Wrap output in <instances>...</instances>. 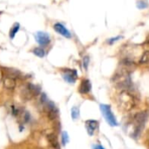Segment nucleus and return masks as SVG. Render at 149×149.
<instances>
[{
    "instance_id": "obj_10",
    "label": "nucleus",
    "mask_w": 149,
    "mask_h": 149,
    "mask_svg": "<svg viewBox=\"0 0 149 149\" xmlns=\"http://www.w3.org/2000/svg\"><path fill=\"white\" fill-rule=\"evenodd\" d=\"M47 140L50 143V145L52 146V148L53 149H60L59 147V143L58 141L57 136L54 134H50L47 135Z\"/></svg>"
},
{
    "instance_id": "obj_14",
    "label": "nucleus",
    "mask_w": 149,
    "mask_h": 149,
    "mask_svg": "<svg viewBox=\"0 0 149 149\" xmlns=\"http://www.w3.org/2000/svg\"><path fill=\"white\" fill-rule=\"evenodd\" d=\"M19 27H20V25H19L18 23H15V24L12 25L11 29L10 30V39L14 38L15 35H16L17 32L19 31Z\"/></svg>"
},
{
    "instance_id": "obj_8",
    "label": "nucleus",
    "mask_w": 149,
    "mask_h": 149,
    "mask_svg": "<svg viewBox=\"0 0 149 149\" xmlns=\"http://www.w3.org/2000/svg\"><path fill=\"white\" fill-rule=\"evenodd\" d=\"M99 127V122L94 120H89L86 121V128L90 136H93L94 132Z\"/></svg>"
},
{
    "instance_id": "obj_23",
    "label": "nucleus",
    "mask_w": 149,
    "mask_h": 149,
    "mask_svg": "<svg viewBox=\"0 0 149 149\" xmlns=\"http://www.w3.org/2000/svg\"><path fill=\"white\" fill-rule=\"evenodd\" d=\"M148 147H149V134H148Z\"/></svg>"
},
{
    "instance_id": "obj_16",
    "label": "nucleus",
    "mask_w": 149,
    "mask_h": 149,
    "mask_svg": "<svg viewBox=\"0 0 149 149\" xmlns=\"http://www.w3.org/2000/svg\"><path fill=\"white\" fill-rule=\"evenodd\" d=\"M149 63V50L143 52L140 58V64H148Z\"/></svg>"
},
{
    "instance_id": "obj_13",
    "label": "nucleus",
    "mask_w": 149,
    "mask_h": 149,
    "mask_svg": "<svg viewBox=\"0 0 149 149\" xmlns=\"http://www.w3.org/2000/svg\"><path fill=\"white\" fill-rule=\"evenodd\" d=\"M27 87L29 88L31 93L32 94V96H38L39 93H40V87L38 86H36V85H33V84H27L26 85Z\"/></svg>"
},
{
    "instance_id": "obj_2",
    "label": "nucleus",
    "mask_w": 149,
    "mask_h": 149,
    "mask_svg": "<svg viewBox=\"0 0 149 149\" xmlns=\"http://www.w3.org/2000/svg\"><path fill=\"white\" fill-rule=\"evenodd\" d=\"M148 118V114L146 112H141L134 115V117L132 120L133 136L134 137L138 138L141 135V134L147 123Z\"/></svg>"
},
{
    "instance_id": "obj_6",
    "label": "nucleus",
    "mask_w": 149,
    "mask_h": 149,
    "mask_svg": "<svg viewBox=\"0 0 149 149\" xmlns=\"http://www.w3.org/2000/svg\"><path fill=\"white\" fill-rule=\"evenodd\" d=\"M63 77L65 79V80L70 84H73L75 83L77 78H78V73L76 70H72V69H65L64 71V74Z\"/></svg>"
},
{
    "instance_id": "obj_11",
    "label": "nucleus",
    "mask_w": 149,
    "mask_h": 149,
    "mask_svg": "<svg viewBox=\"0 0 149 149\" xmlns=\"http://www.w3.org/2000/svg\"><path fill=\"white\" fill-rule=\"evenodd\" d=\"M3 86L6 89H9V90L14 89L15 86H16V80H15V79H12L10 77H6L3 79Z\"/></svg>"
},
{
    "instance_id": "obj_18",
    "label": "nucleus",
    "mask_w": 149,
    "mask_h": 149,
    "mask_svg": "<svg viewBox=\"0 0 149 149\" xmlns=\"http://www.w3.org/2000/svg\"><path fill=\"white\" fill-rule=\"evenodd\" d=\"M68 142H69L68 134H67V132H63L62 133V143H63V146H65Z\"/></svg>"
},
{
    "instance_id": "obj_9",
    "label": "nucleus",
    "mask_w": 149,
    "mask_h": 149,
    "mask_svg": "<svg viewBox=\"0 0 149 149\" xmlns=\"http://www.w3.org/2000/svg\"><path fill=\"white\" fill-rule=\"evenodd\" d=\"M92 89V85L91 82L88 79H83L79 85V92L81 94H86L88 93Z\"/></svg>"
},
{
    "instance_id": "obj_7",
    "label": "nucleus",
    "mask_w": 149,
    "mask_h": 149,
    "mask_svg": "<svg viewBox=\"0 0 149 149\" xmlns=\"http://www.w3.org/2000/svg\"><path fill=\"white\" fill-rule=\"evenodd\" d=\"M53 29L55 31H57L58 33H59L61 36L66 38H72V33L66 29V27L62 24L61 23H56L53 25Z\"/></svg>"
},
{
    "instance_id": "obj_15",
    "label": "nucleus",
    "mask_w": 149,
    "mask_h": 149,
    "mask_svg": "<svg viewBox=\"0 0 149 149\" xmlns=\"http://www.w3.org/2000/svg\"><path fill=\"white\" fill-rule=\"evenodd\" d=\"M32 52L38 58H44L45 55V52L43 48H40V47H37V48H34Z\"/></svg>"
},
{
    "instance_id": "obj_22",
    "label": "nucleus",
    "mask_w": 149,
    "mask_h": 149,
    "mask_svg": "<svg viewBox=\"0 0 149 149\" xmlns=\"http://www.w3.org/2000/svg\"><path fill=\"white\" fill-rule=\"evenodd\" d=\"M94 149H105L102 146H100V145H97L95 148H94Z\"/></svg>"
},
{
    "instance_id": "obj_5",
    "label": "nucleus",
    "mask_w": 149,
    "mask_h": 149,
    "mask_svg": "<svg viewBox=\"0 0 149 149\" xmlns=\"http://www.w3.org/2000/svg\"><path fill=\"white\" fill-rule=\"evenodd\" d=\"M35 39L38 42V44L40 45L41 46H46L51 42L49 34L45 31H38L35 34Z\"/></svg>"
},
{
    "instance_id": "obj_24",
    "label": "nucleus",
    "mask_w": 149,
    "mask_h": 149,
    "mask_svg": "<svg viewBox=\"0 0 149 149\" xmlns=\"http://www.w3.org/2000/svg\"><path fill=\"white\" fill-rule=\"evenodd\" d=\"M2 79V72H0V80Z\"/></svg>"
},
{
    "instance_id": "obj_21",
    "label": "nucleus",
    "mask_w": 149,
    "mask_h": 149,
    "mask_svg": "<svg viewBox=\"0 0 149 149\" xmlns=\"http://www.w3.org/2000/svg\"><path fill=\"white\" fill-rule=\"evenodd\" d=\"M24 122H28L30 120V113H24Z\"/></svg>"
},
{
    "instance_id": "obj_25",
    "label": "nucleus",
    "mask_w": 149,
    "mask_h": 149,
    "mask_svg": "<svg viewBox=\"0 0 149 149\" xmlns=\"http://www.w3.org/2000/svg\"><path fill=\"white\" fill-rule=\"evenodd\" d=\"M1 13H2V11H0V14H1Z\"/></svg>"
},
{
    "instance_id": "obj_19",
    "label": "nucleus",
    "mask_w": 149,
    "mask_h": 149,
    "mask_svg": "<svg viewBox=\"0 0 149 149\" xmlns=\"http://www.w3.org/2000/svg\"><path fill=\"white\" fill-rule=\"evenodd\" d=\"M88 64H89V57L86 56V57L83 58V65H84L85 69H87V67H88Z\"/></svg>"
},
{
    "instance_id": "obj_12",
    "label": "nucleus",
    "mask_w": 149,
    "mask_h": 149,
    "mask_svg": "<svg viewBox=\"0 0 149 149\" xmlns=\"http://www.w3.org/2000/svg\"><path fill=\"white\" fill-rule=\"evenodd\" d=\"M32 97H33V96H32V94L31 93L29 88L27 87V86H25L22 89V91H21V98H22L24 101H27V100H30Z\"/></svg>"
},
{
    "instance_id": "obj_4",
    "label": "nucleus",
    "mask_w": 149,
    "mask_h": 149,
    "mask_svg": "<svg viewBox=\"0 0 149 149\" xmlns=\"http://www.w3.org/2000/svg\"><path fill=\"white\" fill-rule=\"evenodd\" d=\"M43 107H44V110L45 111L49 120H56L58 118V108L56 107L55 104L52 101L49 100L45 105L43 106Z\"/></svg>"
},
{
    "instance_id": "obj_1",
    "label": "nucleus",
    "mask_w": 149,
    "mask_h": 149,
    "mask_svg": "<svg viewBox=\"0 0 149 149\" xmlns=\"http://www.w3.org/2000/svg\"><path fill=\"white\" fill-rule=\"evenodd\" d=\"M118 106L123 111L128 112L133 110L136 106L135 96L127 90H122L117 97Z\"/></svg>"
},
{
    "instance_id": "obj_3",
    "label": "nucleus",
    "mask_w": 149,
    "mask_h": 149,
    "mask_svg": "<svg viewBox=\"0 0 149 149\" xmlns=\"http://www.w3.org/2000/svg\"><path fill=\"white\" fill-rule=\"evenodd\" d=\"M100 111L103 114V117L105 118V120H107V122L111 126V127H117L118 126V122L117 120L115 118V116L113 115L110 106L108 105H105L102 104L100 105Z\"/></svg>"
},
{
    "instance_id": "obj_20",
    "label": "nucleus",
    "mask_w": 149,
    "mask_h": 149,
    "mask_svg": "<svg viewBox=\"0 0 149 149\" xmlns=\"http://www.w3.org/2000/svg\"><path fill=\"white\" fill-rule=\"evenodd\" d=\"M120 38H121V37H120V36H118V37H116V38H110V39L108 40V43H109V44H113V43L116 42L117 40H119V39H120Z\"/></svg>"
},
{
    "instance_id": "obj_17",
    "label": "nucleus",
    "mask_w": 149,
    "mask_h": 149,
    "mask_svg": "<svg viewBox=\"0 0 149 149\" xmlns=\"http://www.w3.org/2000/svg\"><path fill=\"white\" fill-rule=\"evenodd\" d=\"M79 117V109L76 107L72 108V120H77Z\"/></svg>"
}]
</instances>
